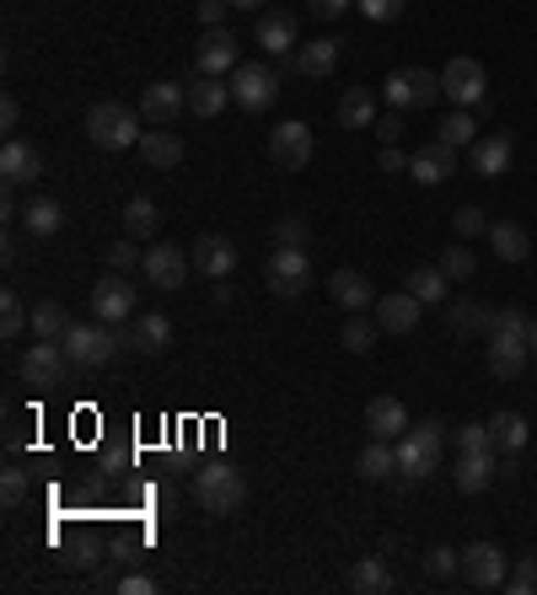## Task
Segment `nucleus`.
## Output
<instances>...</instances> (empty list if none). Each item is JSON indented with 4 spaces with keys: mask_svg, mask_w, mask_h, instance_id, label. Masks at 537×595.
<instances>
[{
    "mask_svg": "<svg viewBox=\"0 0 537 595\" xmlns=\"http://www.w3.org/2000/svg\"><path fill=\"white\" fill-rule=\"evenodd\" d=\"M71 355H65V344H49V338H33V349L22 355V381L28 387H65L71 381Z\"/></svg>",
    "mask_w": 537,
    "mask_h": 595,
    "instance_id": "obj_8",
    "label": "nucleus"
},
{
    "mask_svg": "<svg viewBox=\"0 0 537 595\" xmlns=\"http://www.w3.org/2000/svg\"><path fill=\"white\" fill-rule=\"evenodd\" d=\"M473 269H479V258H473V247H468V241H457V247L441 252V274H447V279H468Z\"/></svg>",
    "mask_w": 537,
    "mask_h": 595,
    "instance_id": "obj_44",
    "label": "nucleus"
},
{
    "mask_svg": "<svg viewBox=\"0 0 537 595\" xmlns=\"http://www.w3.org/2000/svg\"><path fill=\"white\" fill-rule=\"evenodd\" d=\"M290 65L301 71V76H329L333 65H339V39H312V43H301L296 54H290Z\"/></svg>",
    "mask_w": 537,
    "mask_h": 595,
    "instance_id": "obj_28",
    "label": "nucleus"
},
{
    "mask_svg": "<svg viewBox=\"0 0 537 595\" xmlns=\"http://www.w3.org/2000/svg\"><path fill=\"white\" fill-rule=\"evenodd\" d=\"M269 237H275V247H307L312 231H307V220H301V215H280V220L269 226Z\"/></svg>",
    "mask_w": 537,
    "mask_h": 595,
    "instance_id": "obj_45",
    "label": "nucleus"
},
{
    "mask_svg": "<svg viewBox=\"0 0 537 595\" xmlns=\"http://www.w3.org/2000/svg\"><path fill=\"white\" fill-rule=\"evenodd\" d=\"M527 344L522 338H490V376L495 381H516L522 370H527Z\"/></svg>",
    "mask_w": 537,
    "mask_h": 595,
    "instance_id": "obj_27",
    "label": "nucleus"
},
{
    "mask_svg": "<svg viewBox=\"0 0 537 595\" xmlns=\"http://www.w3.org/2000/svg\"><path fill=\"white\" fill-rule=\"evenodd\" d=\"M425 569H430L436 580H452L457 569H462V553H457V548H430V553H425Z\"/></svg>",
    "mask_w": 537,
    "mask_h": 595,
    "instance_id": "obj_52",
    "label": "nucleus"
},
{
    "mask_svg": "<svg viewBox=\"0 0 537 595\" xmlns=\"http://www.w3.org/2000/svg\"><path fill=\"white\" fill-rule=\"evenodd\" d=\"M194 274H205V279H226L232 269H237V241L232 237H215V231H205V237L194 241Z\"/></svg>",
    "mask_w": 537,
    "mask_h": 595,
    "instance_id": "obj_16",
    "label": "nucleus"
},
{
    "mask_svg": "<svg viewBox=\"0 0 537 595\" xmlns=\"http://www.w3.org/2000/svg\"><path fill=\"white\" fill-rule=\"evenodd\" d=\"M457 445H462L457 456H479V451H500V445H495V430H490V424H462V435H457Z\"/></svg>",
    "mask_w": 537,
    "mask_h": 595,
    "instance_id": "obj_46",
    "label": "nucleus"
},
{
    "mask_svg": "<svg viewBox=\"0 0 537 595\" xmlns=\"http://www.w3.org/2000/svg\"><path fill=\"white\" fill-rule=\"evenodd\" d=\"M452 231H457L462 241H468V237H479V231H490V215H484L479 204H462V209L452 215Z\"/></svg>",
    "mask_w": 537,
    "mask_h": 595,
    "instance_id": "obj_47",
    "label": "nucleus"
},
{
    "mask_svg": "<svg viewBox=\"0 0 537 595\" xmlns=\"http://www.w3.org/2000/svg\"><path fill=\"white\" fill-rule=\"evenodd\" d=\"M473 129H479V123L468 119V108H457V113H447V119L436 123V140H441V145H452V151H462V145H473V140H479Z\"/></svg>",
    "mask_w": 537,
    "mask_h": 595,
    "instance_id": "obj_41",
    "label": "nucleus"
},
{
    "mask_svg": "<svg viewBox=\"0 0 537 595\" xmlns=\"http://www.w3.org/2000/svg\"><path fill=\"white\" fill-rule=\"evenodd\" d=\"M441 445H447V424L441 419H425L419 430H404L398 435V473H409V477H430L436 467H441Z\"/></svg>",
    "mask_w": 537,
    "mask_h": 595,
    "instance_id": "obj_2",
    "label": "nucleus"
},
{
    "mask_svg": "<svg viewBox=\"0 0 537 595\" xmlns=\"http://www.w3.org/2000/svg\"><path fill=\"white\" fill-rule=\"evenodd\" d=\"M129 338H119L114 333V322H92V327H71L65 333V355H71V365L76 370H103V365H114L119 359V349H125Z\"/></svg>",
    "mask_w": 537,
    "mask_h": 595,
    "instance_id": "obj_3",
    "label": "nucleus"
},
{
    "mask_svg": "<svg viewBox=\"0 0 537 595\" xmlns=\"http://www.w3.org/2000/svg\"><path fill=\"white\" fill-rule=\"evenodd\" d=\"M0 177H6L11 188L39 183V177H43V156L33 151V145H22V140H6V151H0Z\"/></svg>",
    "mask_w": 537,
    "mask_h": 595,
    "instance_id": "obj_20",
    "label": "nucleus"
},
{
    "mask_svg": "<svg viewBox=\"0 0 537 595\" xmlns=\"http://www.w3.org/2000/svg\"><path fill=\"white\" fill-rule=\"evenodd\" d=\"M462 580H468L473 591H500V585L511 580V558L500 553L495 542H468V548H462Z\"/></svg>",
    "mask_w": 537,
    "mask_h": 595,
    "instance_id": "obj_9",
    "label": "nucleus"
},
{
    "mask_svg": "<svg viewBox=\"0 0 537 595\" xmlns=\"http://www.w3.org/2000/svg\"><path fill=\"white\" fill-rule=\"evenodd\" d=\"M226 86H232V102H237L243 113H264V108L280 102V71H275V65H258V60H243V65L226 76Z\"/></svg>",
    "mask_w": 537,
    "mask_h": 595,
    "instance_id": "obj_4",
    "label": "nucleus"
},
{
    "mask_svg": "<svg viewBox=\"0 0 537 595\" xmlns=\"http://www.w3.org/2000/svg\"><path fill=\"white\" fill-rule=\"evenodd\" d=\"M194 499L205 505L210 516H232V510H243L248 483H243V473H232L226 462H210V467L194 473Z\"/></svg>",
    "mask_w": 537,
    "mask_h": 595,
    "instance_id": "obj_5",
    "label": "nucleus"
},
{
    "mask_svg": "<svg viewBox=\"0 0 537 595\" xmlns=\"http://www.w3.org/2000/svg\"><path fill=\"white\" fill-rule=\"evenodd\" d=\"M194 65H200V76H232V71L243 65V39L226 33V28H205Z\"/></svg>",
    "mask_w": 537,
    "mask_h": 595,
    "instance_id": "obj_14",
    "label": "nucleus"
},
{
    "mask_svg": "<svg viewBox=\"0 0 537 595\" xmlns=\"http://www.w3.org/2000/svg\"><path fill=\"white\" fill-rule=\"evenodd\" d=\"M339 123H344V129H372L376 123V97L366 86H350V91L339 97Z\"/></svg>",
    "mask_w": 537,
    "mask_h": 595,
    "instance_id": "obj_33",
    "label": "nucleus"
},
{
    "mask_svg": "<svg viewBox=\"0 0 537 595\" xmlns=\"http://www.w3.org/2000/svg\"><path fill=\"white\" fill-rule=\"evenodd\" d=\"M140 274L151 279L157 290H183L189 274H194V258L178 247V241H157V247H146V263H140Z\"/></svg>",
    "mask_w": 537,
    "mask_h": 595,
    "instance_id": "obj_11",
    "label": "nucleus"
},
{
    "mask_svg": "<svg viewBox=\"0 0 537 595\" xmlns=\"http://www.w3.org/2000/svg\"><path fill=\"white\" fill-rule=\"evenodd\" d=\"M350 6H355V0H307V11H312V17H323V22H333V17H344Z\"/></svg>",
    "mask_w": 537,
    "mask_h": 595,
    "instance_id": "obj_54",
    "label": "nucleus"
},
{
    "mask_svg": "<svg viewBox=\"0 0 537 595\" xmlns=\"http://www.w3.org/2000/svg\"><path fill=\"white\" fill-rule=\"evenodd\" d=\"M376 333H382V327H376L372 317L350 312V322H344V333H339V344H344L350 355H372V349H376Z\"/></svg>",
    "mask_w": 537,
    "mask_h": 595,
    "instance_id": "obj_40",
    "label": "nucleus"
},
{
    "mask_svg": "<svg viewBox=\"0 0 537 595\" xmlns=\"http://www.w3.org/2000/svg\"><path fill=\"white\" fill-rule=\"evenodd\" d=\"M135 151H140V161H146L151 172H172V166L183 161V140H178L172 129H146Z\"/></svg>",
    "mask_w": 537,
    "mask_h": 595,
    "instance_id": "obj_22",
    "label": "nucleus"
},
{
    "mask_svg": "<svg viewBox=\"0 0 537 595\" xmlns=\"http://www.w3.org/2000/svg\"><path fill=\"white\" fill-rule=\"evenodd\" d=\"M76 322H71V312L60 306V301H39L33 306V338H49V344H65V333H71Z\"/></svg>",
    "mask_w": 537,
    "mask_h": 595,
    "instance_id": "obj_34",
    "label": "nucleus"
},
{
    "mask_svg": "<svg viewBox=\"0 0 537 595\" xmlns=\"http://www.w3.org/2000/svg\"><path fill=\"white\" fill-rule=\"evenodd\" d=\"M490 430H495V445H500V456H516V451L527 445V435H533L522 413H495V419H490Z\"/></svg>",
    "mask_w": 537,
    "mask_h": 595,
    "instance_id": "obj_39",
    "label": "nucleus"
},
{
    "mask_svg": "<svg viewBox=\"0 0 537 595\" xmlns=\"http://www.w3.org/2000/svg\"><path fill=\"white\" fill-rule=\"evenodd\" d=\"M129 349L146 359H157L172 349V322L162 317V312H146V317H135V327H129Z\"/></svg>",
    "mask_w": 537,
    "mask_h": 595,
    "instance_id": "obj_19",
    "label": "nucleus"
},
{
    "mask_svg": "<svg viewBox=\"0 0 537 595\" xmlns=\"http://www.w3.org/2000/svg\"><path fill=\"white\" fill-rule=\"evenodd\" d=\"M441 97V76L436 71H393L382 80V102L387 108H430Z\"/></svg>",
    "mask_w": 537,
    "mask_h": 595,
    "instance_id": "obj_7",
    "label": "nucleus"
},
{
    "mask_svg": "<svg viewBox=\"0 0 537 595\" xmlns=\"http://www.w3.org/2000/svg\"><path fill=\"white\" fill-rule=\"evenodd\" d=\"M140 263H146V252L135 247V237L108 247V269H114V274H129V269H140Z\"/></svg>",
    "mask_w": 537,
    "mask_h": 595,
    "instance_id": "obj_49",
    "label": "nucleus"
},
{
    "mask_svg": "<svg viewBox=\"0 0 537 595\" xmlns=\"http://www.w3.org/2000/svg\"><path fill=\"white\" fill-rule=\"evenodd\" d=\"M183 108H189V86H178V80H151L140 91V119L151 123V129H167Z\"/></svg>",
    "mask_w": 537,
    "mask_h": 595,
    "instance_id": "obj_15",
    "label": "nucleus"
},
{
    "mask_svg": "<svg viewBox=\"0 0 537 595\" xmlns=\"http://www.w3.org/2000/svg\"><path fill=\"white\" fill-rule=\"evenodd\" d=\"M125 231L135 241H140V237H157V231H162V209H157L151 198H129V204H125Z\"/></svg>",
    "mask_w": 537,
    "mask_h": 595,
    "instance_id": "obj_38",
    "label": "nucleus"
},
{
    "mask_svg": "<svg viewBox=\"0 0 537 595\" xmlns=\"http://www.w3.org/2000/svg\"><path fill=\"white\" fill-rule=\"evenodd\" d=\"M441 97H452L457 108H479V102L490 97V76H484V65L468 60V54H457L452 65L441 71Z\"/></svg>",
    "mask_w": 537,
    "mask_h": 595,
    "instance_id": "obj_10",
    "label": "nucleus"
},
{
    "mask_svg": "<svg viewBox=\"0 0 537 595\" xmlns=\"http://www.w3.org/2000/svg\"><path fill=\"white\" fill-rule=\"evenodd\" d=\"M505 591H516V595H533L537 591V558H516V563H511Z\"/></svg>",
    "mask_w": 537,
    "mask_h": 595,
    "instance_id": "obj_50",
    "label": "nucleus"
},
{
    "mask_svg": "<svg viewBox=\"0 0 537 595\" xmlns=\"http://www.w3.org/2000/svg\"><path fill=\"white\" fill-rule=\"evenodd\" d=\"M527 349H533V355H537V317H533V333H527Z\"/></svg>",
    "mask_w": 537,
    "mask_h": 595,
    "instance_id": "obj_60",
    "label": "nucleus"
},
{
    "mask_svg": "<svg viewBox=\"0 0 537 595\" xmlns=\"http://www.w3.org/2000/svg\"><path fill=\"white\" fill-rule=\"evenodd\" d=\"M355 6H361L366 22H398L409 11V0H355Z\"/></svg>",
    "mask_w": 537,
    "mask_h": 595,
    "instance_id": "obj_51",
    "label": "nucleus"
},
{
    "mask_svg": "<svg viewBox=\"0 0 537 595\" xmlns=\"http://www.w3.org/2000/svg\"><path fill=\"white\" fill-rule=\"evenodd\" d=\"M516 156V145H511V134H484V140H473V172L479 177H500L505 166Z\"/></svg>",
    "mask_w": 537,
    "mask_h": 595,
    "instance_id": "obj_26",
    "label": "nucleus"
},
{
    "mask_svg": "<svg viewBox=\"0 0 537 595\" xmlns=\"http://www.w3.org/2000/svg\"><path fill=\"white\" fill-rule=\"evenodd\" d=\"M447 284H452V279L441 274V263H419L409 274V295L419 306H447Z\"/></svg>",
    "mask_w": 537,
    "mask_h": 595,
    "instance_id": "obj_32",
    "label": "nucleus"
},
{
    "mask_svg": "<svg viewBox=\"0 0 537 595\" xmlns=\"http://www.w3.org/2000/svg\"><path fill=\"white\" fill-rule=\"evenodd\" d=\"M226 11H232V0H200V22H205V28H221Z\"/></svg>",
    "mask_w": 537,
    "mask_h": 595,
    "instance_id": "obj_55",
    "label": "nucleus"
},
{
    "mask_svg": "<svg viewBox=\"0 0 537 595\" xmlns=\"http://www.w3.org/2000/svg\"><path fill=\"white\" fill-rule=\"evenodd\" d=\"M151 591H157L151 574H125V580H119V595H151Z\"/></svg>",
    "mask_w": 537,
    "mask_h": 595,
    "instance_id": "obj_56",
    "label": "nucleus"
},
{
    "mask_svg": "<svg viewBox=\"0 0 537 595\" xmlns=\"http://www.w3.org/2000/svg\"><path fill=\"white\" fill-rule=\"evenodd\" d=\"M22 499H28V473H22V467H6V473H0V505L17 510Z\"/></svg>",
    "mask_w": 537,
    "mask_h": 595,
    "instance_id": "obj_48",
    "label": "nucleus"
},
{
    "mask_svg": "<svg viewBox=\"0 0 537 595\" xmlns=\"http://www.w3.org/2000/svg\"><path fill=\"white\" fill-rule=\"evenodd\" d=\"M527 333H533V317L522 306H500L495 317H490V338H522L527 344Z\"/></svg>",
    "mask_w": 537,
    "mask_h": 595,
    "instance_id": "obj_42",
    "label": "nucleus"
},
{
    "mask_svg": "<svg viewBox=\"0 0 537 595\" xmlns=\"http://www.w3.org/2000/svg\"><path fill=\"white\" fill-rule=\"evenodd\" d=\"M22 327H28L22 295H17V290H6V295H0V338H22Z\"/></svg>",
    "mask_w": 537,
    "mask_h": 595,
    "instance_id": "obj_43",
    "label": "nucleus"
},
{
    "mask_svg": "<svg viewBox=\"0 0 537 595\" xmlns=\"http://www.w3.org/2000/svg\"><path fill=\"white\" fill-rule=\"evenodd\" d=\"M441 312H447V327H452V333H473V338L490 333V317H495V312H484L479 301H447Z\"/></svg>",
    "mask_w": 537,
    "mask_h": 595,
    "instance_id": "obj_35",
    "label": "nucleus"
},
{
    "mask_svg": "<svg viewBox=\"0 0 537 595\" xmlns=\"http://www.w3.org/2000/svg\"><path fill=\"white\" fill-rule=\"evenodd\" d=\"M355 473L361 477H387V473H398V451L387 445L382 435H372V445L355 456Z\"/></svg>",
    "mask_w": 537,
    "mask_h": 595,
    "instance_id": "obj_37",
    "label": "nucleus"
},
{
    "mask_svg": "<svg viewBox=\"0 0 537 595\" xmlns=\"http://www.w3.org/2000/svg\"><path fill=\"white\" fill-rule=\"evenodd\" d=\"M92 317L114 322V327L129 322V317H135V284H129L125 274H114V269H108V274L92 284Z\"/></svg>",
    "mask_w": 537,
    "mask_h": 595,
    "instance_id": "obj_12",
    "label": "nucleus"
},
{
    "mask_svg": "<svg viewBox=\"0 0 537 595\" xmlns=\"http://www.w3.org/2000/svg\"><path fill=\"white\" fill-rule=\"evenodd\" d=\"M500 473V451H479V456H457V488L462 494H484Z\"/></svg>",
    "mask_w": 537,
    "mask_h": 595,
    "instance_id": "obj_25",
    "label": "nucleus"
},
{
    "mask_svg": "<svg viewBox=\"0 0 537 595\" xmlns=\"http://www.w3.org/2000/svg\"><path fill=\"white\" fill-rule=\"evenodd\" d=\"M140 113L129 108V102H92L86 108V140L97 145V151H129V145H140Z\"/></svg>",
    "mask_w": 537,
    "mask_h": 595,
    "instance_id": "obj_1",
    "label": "nucleus"
},
{
    "mask_svg": "<svg viewBox=\"0 0 537 595\" xmlns=\"http://www.w3.org/2000/svg\"><path fill=\"white\" fill-rule=\"evenodd\" d=\"M253 43H258L264 54L286 60L290 48H301V43H296V17H290V11H264L258 28H253Z\"/></svg>",
    "mask_w": 537,
    "mask_h": 595,
    "instance_id": "obj_18",
    "label": "nucleus"
},
{
    "mask_svg": "<svg viewBox=\"0 0 537 595\" xmlns=\"http://www.w3.org/2000/svg\"><path fill=\"white\" fill-rule=\"evenodd\" d=\"M226 102H232V86L221 76H200L189 86V113H200V119H215Z\"/></svg>",
    "mask_w": 537,
    "mask_h": 595,
    "instance_id": "obj_30",
    "label": "nucleus"
},
{
    "mask_svg": "<svg viewBox=\"0 0 537 595\" xmlns=\"http://www.w3.org/2000/svg\"><path fill=\"white\" fill-rule=\"evenodd\" d=\"M269 0H232V11H264Z\"/></svg>",
    "mask_w": 537,
    "mask_h": 595,
    "instance_id": "obj_59",
    "label": "nucleus"
},
{
    "mask_svg": "<svg viewBox=\"0 0 537 595\" xmlns=\"http://www.w3.org/2000/svg\"><path fill=\"white\" fill-rule=\"evenodd\" d=\"M269 161L286 166V172H301V166L312 161V129L301 119L275 123V129H269Z\"/></svg>",
    "mask_w": 537,
    "mask_h": 595,
    "instance_id": "obj_13",
    "label": "nucleus"
},
{
    "mask_svg": "<svg viewBox=\"0 0 537 595\" xmlns=\"http://www.w3.org/2000/svg\"><path fill=\"white\" fill-rule=\"evenodd\" d=\"M376 327H382V333H393V338L414 333V327H419V301H414L409 290L376 295Z\"/></svg>",
    "mask_w": 537,
    "mask_h": 595,
    "instance_id": "obj_17",
    "label": "nucleus"
},
{
    "mask_svg": "<svg viewBox=\"0 0 537 595\" xmlns=\"http://www.w3.org/2000/svg\"><path fill=\"white\" fill-rule=\"evenodd\" d=\"M329 295L344 306V312H366V306H376V290L372 279L361 274V269H333L329 279Z\"/></svg>",
    "mask_w": 537,
    "mask_h": 595,
    "instance_id": "obj_21",
    "label": "nucleus"
},
{
    "mask_svg": "<svg viewBox=\"0 0 537 595\" xmlns=\"http://www.w3.org/2000/svg\"><path fill=\"white\" fill-rule=\"evenodd\" d=\"M490 247H495L505 263H527V252H533V237L516 226V220H490Z\"/></svg>",
    "mask_w": 537,
    "mask_h": 595,
    "instance_id": "obj_31",
    "label": "nucleus"
},
{
    "mask_svg": "<svg viewBox=\"0 0 537 595\" xmlns=\"http://www.w3.org/2000/svg\"><path fill=\"white\" fill-rule=\"evenodd\" d=\"M350 591H361V595H382V591H393V574H387V563L382 558H361L355 569H350V580H344Z\"/></svg>",
    "mask_w": 537,
    "mask_h": 595,
    "instance_id": "obj_36",
    "label": "nucleus"
},
{
    "mask_svg": "<svg viewBox=\"0 0 537 595\" xmlns=\"http://www.w3.org/2000/svg\"><path fill=\"white\" fill-rule=\"evenodd\" d=\"M409 172L419 177V183H430V188H436V183H447V177L457 172V151H452V145H441V140H436V145L414 151V156H409Z\"/></svg>",
    "mask_w": 537,
    "mask_h": 595,
    "instance_id": "obj_24",
    "label": "nucleus"
},
{
    "mask_svg": "<svg viewBox=\"0 0 537 595\" xmlns=\"http://www.w3.org/2000/svg\"><path fill=\"white\" fill-rule=\"evenodd\" d=\"M22 226H28V237H60L65 231V204L60 198H28Z\"/></svg>",
    "mask_w": 537,
    "mask_h": 595,
    "instance_id": "obj_29",
    "label": "nucleus"
},
{
    "mask_svg": "<svg viewBox=\"0 0 537 595\" xmlns=\"http://www.w3.org/2000/svg\"><path fill=\"white\" fill-rule=\"evenodd\" d=\"M0 123H6V134L22 123V102H17V97H6V102H0Z\"/></svg>",
    "mask_w": 537,
    "mask_h": 595,
    "instance_id": "obj_58",
    "label": "nucleus"
},
{
    "mask_svg": "<svg viewBox=\"0 0 537 595\" xmlns=\"http://www.w3.org/2000/svg\"><path fill=\"white\" fill-rule=\"evenodd\" d=\"M307 284H312V258H307V247H275V258L264 263V290H269L275 301H301Z\"/></svg>",
    "mask_w": 537,
    "mask_h": 595,
    "instance_id": "obj_6",
    "label": "nucleus"
},
{
    "mask_svg": "<svg viewBox=\"0 0 537 595\" xmlns=\"http://www.w3.org/2000/svg\"><path fill=\"white\" fill-rule=\"evenodd\" d=\"M366 430L382 440H398L409 430V408H404L398 397H372V402H366Z\"/></svg>",
    "mask_w": 537,
    "mask_h": 595,
    "instance_id": "obj_23",
    "label": "nucleus"
},
{
    "mask_svg": "<svg viewBox=\"0 0 537 595\" xmlns=\"http://www.w3.org/2000/svg\"><path fill=\"white\" fill-rule=\"evenodd\" d=\"M376 166H382V172H404V166H409V156H404L398 145H382V156H376Z\"/></svg>",
    "mask_w": 537,
    "mask_h": 595,
    "instance_id": "obj_57",
    "label": "nucleus"
},
{
    "mask_svg": "<svg viewBox=\"0 0 537 595\" xmlns=\"http://www.w3.org/2000/svg\"><path fill=\"white\" fill-rule=\"evenodd\" d=\"M376 134H382V145H398L404 140V108H393V113H382V119L372 123Z\"/></svg>",
    "mask_w": 537,
    "mask_h": 595,
    "instance_id": "obj_53",
    "label": "nucleus"
}]
</instances>
